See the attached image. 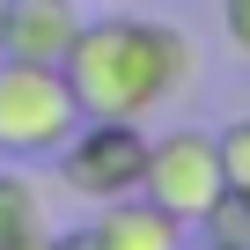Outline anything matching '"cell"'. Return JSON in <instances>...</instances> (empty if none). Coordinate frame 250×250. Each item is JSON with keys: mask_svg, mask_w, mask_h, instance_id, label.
<instances>
[{"mask_svg": "<svg viewBox=\"0 0 250 250\" xmlns=\"http://www.w3.org/2000/svg\"><path fill=\"white\" fill-rule=\"evenodd\" d=\"M52 162H59V184H66L74 199L110 206V199H125V191H140L147 133H140V118H81Z\"/></svg>", "mask_w": 250, "mask_h": 250, "instance_id": "obj_3", "label": "cell"}, {"mask_svg": "<svg viewBox=\"0 0 250 250\" xmlns=\"http://www.w3.org/2000/svg\"><path fill=\"white\" fill-rule=\"evenodd\" d=\"M221 140V177L235 184V191H250V110L228 125V133H213Z\"/></svg>", "mask_w": 250, "mask_h": 250, "instance_id": "obj_9", "label": "cell"}, {"mask_svg": "<svg viewBox=\"0 0 250 250\" xmlns=\"http://www.w3.org/2000/svg\"><path fill=\"white\" fill-rule=\"evenodd\" d=\"M81 118H155L177 103L199 74V52L162 15H81L66 59H59Z\"/></svg>", "mask_w": 250, "mask_h": 250, "instance_id": "obj_1", "label": "cell"}, {"mask_svg": "<svg viewBox=\"0 0 250 250\" xmlns=\"http://www.w3.org/2000/svg\"><path fill=\"white\" fill-rule=\"evenodd\" d=\"M140 191H147L162 213H177L184 228H199V221H206V206L228 191V177H221V140H213V133H199V125H177V133L147 140Z\"/></svg>", "mask_w": 250, "mask_h": 250, "instance_id": "obj_4", "label": "cell"}, {"mask_svg": "<svg viewBox=\"0 0 250 250\" xmlns=\"http://www.w3.org/2000/svg\"><path fill=\"white\" fill-rule=\"evenodd\" d=\"M199 250H235V243H213V235H206V243H199Z\"/></svg>", "mask_w": 250, "mask_h": 250, "instance_id": "obj_12", "label": "cell"}, {"mask_svg": "<svg viewBox=\"0 0 250 250\" xmlns=\"http://www.w3.org/2000/svg\"><path fill=\"white\" fill-rule=\"evenodd\" d=\"M81 125V103L59 66L0 59V162H52Z\"/></svg>", "mask_w": 250, "mask_h": 250, "instance_id": "obj_2", "label": "cell"}, {"mask_svg": "<svg viewBox=\"0 0 250 250\" xmlns=\"http://www.w3.org/2000/svg\"><path fill=\"white\" fill-rule=\"evenodd\" d=\"M221 30H228V44L250 59V0H221Z\"/></svg>", "mask_w": 250, "mask_h": 250, "instance_id": "obj_10", "label": "cell"}, {"mask_svg": "<svg viewBox=\"0 0 250 250\" xmlns=\"http://www.w3.org/2000/svg\"><path fill=\"white\" fill-rule=\"evenodd\" d=\"M199 228H206L213 243H235V250H250V191H235V184H228V191L206 206V221H199Z\"/></svg>", "mask_w": 250, "mask_h": 250, "instance_id": "obj_8", "label": "cell"}, {"mask_svg": "<svg viewBox=\"0 0 250 250\" xmlns=\"http://www.w3.org/2000/svg\"><path fill=\"white\" fill-rule=\"evenodd\" d=\"M37 235H52L44 191L22 177V162H8V169H0V250H22V243H37Z\"/></svg>", "mask_w": 250, "mask_h": 250, "instance_id": "obj_7", "label": "cell"}, {"mask_svg": "<svg viewBox=\"0 0 250 250\" xmlns=\"http://www.w3.org/2000/svg\"><path fill=\"white\" fill-rule=\"evenodd\" d=\"M22 250H66V235H37V243H22Z\"/></svg>", "mask_w": 250, "mask_h": 250, "instance_id": "obj_11", "label": "cell"}, {"mask_svg": "<svg viewBox=\"0 0 250 250\" xmlns=\"http://www.w3.org/2000/svg\"><path fill=\"white\" fill-rule=\"evenodd\" d=\"M96 250H191V228L177 213H162L147 191H125L110 206H96V228H88Z\"/></svg>", "mask_w": 250, "mask_h": 250, "instance_id": "obj_6", "label": "cell"}, {"mask_svg": "<svg viewBox=\"0 0 250 250\" xmlns=\"http://www.w3.org/2000/svg\"><path fill=\"white\" fill-rule=\"evenodd\" d=\"M74 30H81L74 0H0V59L59 66L66 44H74Z\"/></svg>", "mask_w": 250, "mask_h": 250, "instance_id": "obj_5", "label": "cell"}]
</instances>
